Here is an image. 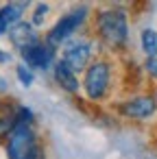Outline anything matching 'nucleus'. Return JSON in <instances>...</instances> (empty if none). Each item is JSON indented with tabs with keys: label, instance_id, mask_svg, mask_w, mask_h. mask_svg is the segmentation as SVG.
Segmentation results:
<instances>
[{
	"label": "nucleus",
	"instance_id": "obj_1",
	"mask_svg": "<svg viewBox=\"0 0 157 159\" xmlns=\"http://www.w3.org/2000/svg\"><path fill=\"white\" fill-rule=\"evenodd\" d=\"M96 33L98 37L111 46L122 48L129 37V20L122 9H103L96 13Z\"/></svg>",
	"mask_w": 157,
	"mask_h": 159
},
{
	"label": "nucleus",
	"instance_id": "obj_2",
	"mask_svg": "<svg viewBox=\"0 0 157 159\" xmlns=\"http://www.w3.org/2000/svg\"><path fill=\"white\" fill-rule=\"evenodd\" d=\"M7 155L9 159H46L37 133L29 124H18L11 131L7 137Z\"/></svg>",
	"mask_w": 157,
	"mask_h": 159
},
{
	"label": "nucleus",
	"instance_id": "obj_3",
	"mask_svg": "<svg viewBox=\"0 0 157 159\" xmlns=\"http://www.w3.org/2000/svg\"><path fill=\"white\" fill-rule=\"evenodd\" d=\"M109 87H111V66H109V61H105V59L92 61L85 70V76H83V89H85L87 98L98 102L109 94Z\"/></svg>",
	"mask_w": 157,
	"mask_h": 159
},
{
	"label": "nucleus",
	"instance_id": "obj_4",
	"mask_svg": "<svg viewBox=\"0 0 157 159\" xmlns=\"http://www.w3.org/2000/svg\"><path fill=\"white\" fill-rule=\"evenodd\" d=\"M85 18H87V7H79V9H72L70 13H66V16H61L57 22H55V26L48 31V35H46V42L50 44V46H59L61 42H66L83 22H85Z\"/></svg>",
	"mask_w": 157,
	"mask_h": 159
},
{
	"label": "nucleus",
	"instance_id": "obj_5",
	"mask_svg": "<svg viewBox=\"0 0 157 159\" xmlns=\"http://www.w3.org/2000/svg\"><path fill=\"white\" fill-rule=\"evenodd\" d=\"M118 111H120L124 118L144 120V118H150V116L157 111V98L150 96V94L133 96V98H129L127 102H122V105L118 107Z\"/></svg>",
	"mask_w": 157,
	"mask_h": 159
},
{
	"label": "nucleus",
	"instance_id": "obj_6",
	"mask_svg": "<svg viewBox=\"0 0 157 159\" xmlns=\"http://www.w3.org/2000/svg\"><path fill=\"white\" fill-rule=\"evenodd\" d=\"M55 52L57 48L50 46L48 42H37L33 44L31 48L22 50V59H24V66L26 68H39V70H46L55 63Z\"/></svg>",
	"mask_w": 157,
	"mask_h": 159
},
{
	"label": "nucleus",
	"instance_id": "obj_7",
	"mask_svg": "<svg viewBox=\"0 0 157 159\" xmlns=\"http://www.w3.org/2000/svg\"><path fill=\"white\" fill-rule=\"evenodd\" d=\"M92 44L90 42H74L70 44L66 50H63V57L61 61L72 70V72H83L87 70L90 66V59H92Z\"/></svg>",
	"mask_w": 157,
	"mask_h": 159
},
{
	"label": "nucleus",
	"instance_id": "obj_8",
	"mask_svg": "<svg viewBox=\"0 0 157 159\" xmlns=\"http://www.w3.org/2000/svg\"><path fill=\"white\" fill-rule=\"evenodd\" d=\"M9 39H11V44L22 52V50H26V48H31L33 44H37L39 42V35H37V31H35V26L31 24V22H18L16 26H11V31H9Z\"/></svg>",
	"mask_w": 157,
	"mask_h": 159
},
{
	"label": "nucleus",
	"instance_id": "obj_9",
	"mask_svg": "<svg viewBox=\"0 0 157 159\" xmlns=\"http://www.w3.org/2000/svg\"><path fill=\"white\" fill-rule=\"evenodd\" d=\"M26 7H29V2H9L5 7H0V35L9 33L11 26L22 22V13Z\"/></svg>",
	"mask_w": 157,
	"mask_h": 159
},
{
	"label": "nucleus",
	"instance_id": "obj_10",
	"mask_svg": "<svg viewBox=\"0 0 157 159\" xmlns=\"http://www.w3.org/2000/svg\"><path fill=\"white\" fill-rule=\"evenodd\" d=\"M55 81L59 83L61 89H66V92H70V94L79 92V79H76V72H72L63 61H57V63H55Z\"/></svg>",
	"mask_w": 157,
	"mask_h": 159
},
{
	"label": "nucleus",
	"instance_id": "obj_11",
	"mask_svg": "<svg viewBox=\"0 0 157 159\" xmlns=\"http://www.w3.org/2000/svg\"><path fill=\"white\" fill-rule=\"evenodd\" d=\"M16 126H18L16 107H11V109H7V111H2V113H0V139H7Z\"/></svg>",
	"mask_w": 157,
	"mask_h": 159
},
{
	"label": "nucleus",
	"instance_id": "obj_12",
	"mask_svg": "<svg viewBox=\"0 0 157 159\" xmlns=\"http://www.w3.org/2000/svg\"><path fill=\"white\" fill-rule=\"evenodd\" d=\"M140 39H142V48H144L146 57L155 59L157 57V31L155 29H144L142 35H140Z\"/></svg>",
	"mask_w": 157,
	"mask_h": 159
},
{
	"label": "nucleus",
	"instance_id": "obj_13",
	"mask_svg": "<svg viewBox=\"0 0 157 159\" xmlns=\"http://www.w3.org/2000/svg\"><path fill=\"white\" fill-rule=\"evenodd\" d=\"M16 116H18V124H29V126H33V122H35V116H33V111L29 109V107H16Z\"/></svg>",
	"mask_w": 157,
	"mask_h": 159
},
{
	"label": "nucleus",
	"instance_id": "obj_14",
	"mask_svg": "<svg viewBox=\"0 0 157 159\" xmlns=\"http://www.w3.org/2000/svg\"><path fill=\"white\" fill-rule=\"evenodd\" d=\"M48 11H50V7L46 5V2H39L37 7H35V11H33V26H42L44 24V18L48 16Z\"/></svg>",
	"mask_w": 157,
	"mask_h": 159
},
{
	"label": "nucleus",
	"instance_id": "obj_15",
	"mask_svg": "<svg viewBox=\"0 0 157 159\" xmlns=\"http://www.w3.org/2000/svg\"><path fill=\"white\" fill-rule=\"evenodd\" d=\"M16 74H18V79H20V83H22L24 87H29V85L33 83V79H35V76H33V70H31V68H26L24 63L16 68Z\"/></svg>",
	"mask_w": 157,
	"mask_h": 159
},
{
	"label": "nucleus",
	"instance_id": "obj_16",
	"mask_svg": "<svg viewBox=\"0 0 157 159\" xmlns=\"http://www.w3.org/2000/svg\"><path fill=\"white\" fill-rule=\"evenodd\" d=\"M146 70L157 79V57H155V59H146Z\"/></svg>",
	"mask_w": 157,
	"mask_h": 159
},
{
	"label": "nucleus",
	"instance_id": "obj_17",
	"mask_svg": "<svg viewBox=\"0 0 157 159\" xmlns=\"http://www.w3.org/2000/svg\"><path fill=\"white\" fill-rule=\"evenodd\" d=\"M7 92V81H5V76H0V94H5Z\"/></svg>",
	"mask_w": 157,
	"mask_h": 159
},
{
	"label": "nucleus",
	"instance_id": "obj_18",
	"mask_svg": "<svg viewBox=\"0 0 157 159\" xmlns=\"http://www.w3.org/2000/svg\"><path fill=\"white\" fill-rule=\"evenodd\" d=\"M7 59H9V55H5L2 50H0V63H2V61H7Z\"/></svg>",
	"mask_w": 157,
	"mask_h": 159
}]
</instances>
